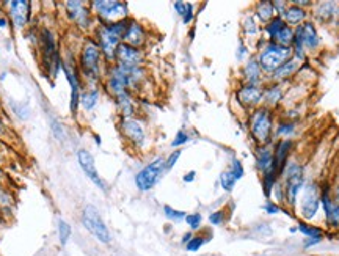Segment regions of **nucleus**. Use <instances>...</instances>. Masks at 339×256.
Segmentation results:
<instances>
[{
	"label": "nucleus",
	"instance_id": "1",
	"mask_svg": "<svg viewBox=\"0 0 339 256\" xmlns=\"http://www.w3.org/2000/svg\"><path fill=\"white\" fill-rule=\"evenodd\" d=\"M127 27H129L127 21H119V22H115V24H107V25H104L99 29L101 47L105 52L108 60L115 58L118 46H119V39L124 38Z\"/></svg>",
	"mask_w": 339,
	"mask_h": 256
},
{
	"label": "nucleus",
	"instance_id": "2",
	"mask_svg": "<svg viewBox=\"0 0 339 256\" xmlns=\"http://www.w3.org/2000/svg\"><path fill=\"white\" fill-rule=\"evenodd\" d=\"M84 225L98 240L104 242V244H108V242H110L112 237H110V233H108V228L102 222L98 211L91 205L85 206V209H84Z\"/></svg>",
	"mask_w": 339,
	"mask_h": 256
},
{
	"label": "nucleus",
	"instance_id": "3",
	"mask_svg": "<svg viewBox=\"0 0 339 256\" xmlns=\"http://www.w3.org/2000/svg\"><path fill=\"white\" fill-rule=\"evenodd\" d=\"M289 53H291V47L272 44L262 52L259 63L265 71H275L288 61Z\"/></svg>",
	"mask_w": 339,
	"mask_h": 256
},
{
	"label": "nucleus",
	"instance_id": "4",
	"mask_svg": "<svg viewBox=\"0 0 339 256\" xmlns=\"http://www.w3.org/2000/svg\"><path fill=\"white\" fill-rule=\"evenodd\" d=\"M165 170V160L164 159H157L153 164L146 165L135 178V184L140 188V190H149L156 185V182L159 181L160 174Z\"/></svg>",
	"mask_w": 339,
	"mask_h": 256
},
{
	"label": "nucleus",
	"instance_id": "5",
	"mask_svg": "<svg viewBox=\"0 0 339 256\" xmlns=\"http://www.w3.org/2000/svg\"><path fill=\"white\" fill-rule=\"evenodd\" d=\"M93 7L110 24L123 21V18H126L127 15V5L121 2H105V0H99V2H93Z\"/></svg>",
	"mask_w": 339,
	"mask_h": 256
},
{
	"label": "nucleus",
	"instance_id": "6",
	"mask_svg": "<svg viewBox=\"0 0 339 256\" xmlns=\"http://www.w3.org/2000/svg\"><path fill=\"white\" fill-rule=\"evenodd\" d=\"M251 129L253 134L257 140H267L270 136V131H272V116H270V112L262 109L257 110L251 119Z\"/></svg>",
	"mask_w": 339,
	"mask_h": 256
},
{
	"label": "nucleus",
	"instance_id": "7",
	"mask_svg": "<svg viewBox=\"0 0 339 256\" xmlns=\"http://www.w3.org/2000/svg\"><path fill=\"white\" fill-rule=\"evenodd\" d=\"M319 190L314 184H308L302 197V215L305 219H313L319 209Z\"/></svg>",
	"mask_w": 339,
	"mask_h": 256
},
{
	"label": "nucleus",
	"instance_id": "8",
	"mask_svg": "<svg viewBox=\"0 0 339 256\" xmlns=\"http://www.w3.org/2000/svg\"><path fill=\"white\" fill-rule=\"evenodd\" d=\"M302 187H303V170L297 164H291L288 168V179H286L288 201L291 205L295 203V197Z\"/></svg>",
	"mask_w": 339,
	"mask_h": 256
},
{
	"label": "nucleus",
	"instance_id": "9",
	"mask_svg": "<svg viewBox=\"0 0 339 256\" xmlns=\"http://www.w3.org/2000/svg\"><path fill=\"white\" fill-rule=\"evenodd\" d=\"M99 58H101L99 47L96 44H93V43L87 44L84 52H82V66H84V71L88 76H98Z\"/></svg>",
	"mask_w": 339,
	"mask_h": 256
},
{
	"label": "nucleus",
	"instance_id": "10",
	"mask_svg": "<svg viewBox=\"0 0 339 256\" xmlns=\"http://www.w3.org/2000/svg\"><path fill=\"white\" fill-rule=\"evenodd\" d=\"M77 159H79V164H80V167H82V170L85 171L87 176H88L94 184H96L99 188L105 190V184H104V181L99 178V174H98V171H96V167H94V159H93V156H91L87 150H80V151L77 153Z\"/></svg>",
	"mask_w": 339,
	"mask_h": 256
},
{
	"label": "nucleus",
	"instance_id": "11",
	"mask_svg": "<svg viewBox=\"0 0 339 256\" xmlns=\"http://www.w3.org/2000/svg\"><path fill=\"white\" fill-rule=\"evenodd\" d=\"M30 4L29 2H21V0H16V2H10V15H11V19L15 22L16 27H24L29 21V16H30Z\"/></svg>",
	"mask_w": 339,
	"mask_h": 256
},
{
	"label": "nucleus",
	"instance_id": "12",
	"mask_svg": "<svg viewBox=\"0 0 339 256\" xmlns=\"http://www.w3.org/2000/svg\"><path fill=\"white\" fill-rule=\"evenodd\" d=\"M116 57L119 58L121 65L126 66H137L142 60L139 49H135L129 44H119L116 50Z\"/></svg>",
	"mask_w": 339,
	"mask_h": 256
},
{
	"label": "nucleus",
	"instance_id": "13",
	"mask_svg": "<svg viewBox=\"0 0 339 256\" xmlns=\"http://www.w3.org/2000/svg\"><path fill=\"white\" fill-rule=\"evenodd\" d=\"M297 41H300L302 44H305L308 47H316L319 44L316 27L311 22L303 24L300 29H298V32H297Z\"/></svg>",
	"mask_w": 339,
	"mask_h": 256
},
{
	"label": "nucleus",
	"instance_id": "14",
	"mask_svg": "<svg viewBox=\"0 0 339 256\" xmlns=\"http://www.w3.org/2000/svg\"><path fill=\"white\" fill-rule=\"evenodd\" d=\"M66 5H67V11H70L73 21H76L79 25H82V27L88 25V21H90L88 10L84 8L82 2H67Z\"/></svg>",
	"mask_w": 339,
	"mask_h": 256
},
{
	"label": "nucleus",
	"instance_id": "15",
	"mask_svg": "<svg viewBox=\"0 0 339 256\" xmlns=\"http://www.w3.org/2000/svg\"><path fill=\"white\" fill-rule=\"evenodd\" d=\"M143 38H145V33H143L142 27L137 22H129V27L124 35V39L129 43V46H132V47L140 46L143 43Z\"/></svg>",
	"mask_w": 339,
	"mask_h": 256
},
{
	"label": "nucleus",
	"instance_id": "16",
	"mask_svg": "<svg viewBox=\"0 0 339 256\" xmlns=\"http://www.w3.org/2000/svg\"><path fill=\"white\" fill-rule=\"evenodd\" d=\"M123 129H124L127 137H130L137 145H142V142L145 139V134H143V129H142V126L137 123V121L126 119L123 123Z\"/></svg>",
	"mask_w": 339,
	"mask_h": 256
},
{
	"label": "nucleus",
	"instance_id": "17",
	"mask_svg": "<svg viewBox=\"0 0 339 256\" xmlns=\"http://www.w3.org/2000/svg\"><path fill=\"white\" fill-rule=\"evenodd\" d=\"M261 91L257 90L254 85H248L245 88H242L239 93V99L245 104V105H254L261 101Z\"/></svg>",
	"mask_w": 339,
	"mask_h": 256
},
{
	"label": "nucleus",
	"instance_id": "18",
	"mask_svg": "<svg viewBox=\"0 0 339 256\" xmlns=\"http://www.w3.org/2000/svg\"><path fill=\"white\" fill-rule=\"evenodd\" d=\"M66 71V76H67V80H70L71 84V104H70V109H71V113H76L77 112V105H79V82H77V77L74 73H71V70L64 68Z\"/></svg>",
	"mask_w": 339,
	"mask_h": 256
},
{
	"label": "nucleus",
	"instance_id": "19",
	"mask_svg": "<svg viewBox=\"0 0 339 256\" xmlns=\"http://www.w3.org/2000/svg\"><path fill=\"white\" fill-rule=\"evenodd\" d=\"M323 206H325V212H327V217L333 225H339V205H333L328 195H323L322 198Z\"/></svg>",
	"mask_w": 339,
	"mask_h": 256
},
{
	"label": "nucleus",
	"instance_id": "20",
	"mask_svg": "<svg viewBox=\"0 0 339 256\" xmlns=\"http://www.w3.org/2000/svg\"><path fill=\"white\" fill-rule=\"evenodd\" d=\"M275 39L283 47H289V44L292 43V39H294V32L289 29L288 25H284L283 29L278 32V35L275 36Z\"/></svg>",
	"mask_w": 339,
	"mask_h": 256
},
{
	"label": "nucleus",
	"instance_id": "21",
	"mask_svg": "<svg viewBox=\"0 0 339 256\" xmlns=\"http://www.w3.org/2000/svg\"><path fill=\"white\" fill-rule=\"evenodd\" d=\"M98 98H99L98 90H91V91L82 94V96H80V101H82V105L85 107V110H91L93 107L96 105Z\"/></svg>",
	"mask_w": 339,
	"mask_h": 256
},
{
	"label": "nucleus",
	"instance_id": "22",
	"mask_svg": "<svg viewBox=\"0 0 339 256\" xmlns=\"http://www.w3.org/2000/svg\"><path fill=\"white\" fill-rule=\"evenodd\" d=\"M303 18H305V11L298 7H291L286 11V21L289 24H298L300 21H303Z\"/></svg>",
	"mask_w": 339,
	"mask_h": 256
},
{
	"label": "nucleus",
	"instance_id": "23",
	"mask_svg": "<svg viewBox=\"0 0 339 256\" xmlns=\"http://www.w3.org/2000/svg\"><path fill=\"white\" fill-rule=\"evenodd\" d=\"M245 74L250 80V84H256L257 79H259V65H257V61H248L247 68H245Z\"/></svg>",
	"mask_w": 339,
	"mask_h": 256
},
{
	"label": "nucleus",
	"instance_id": "24",
	"mask_svg": "<svg viewBox=\"0 0 339 256\" xmlns=\"http://www.w3.org/2000/svg\"><path fill=\"white\" fill-rule=\"evenodd\" d=\"M291 150V142H283L280 146H278V151H277V159H275V165L274 167H278L281 165L284 160L288 157V151Z\"/></svg>",
	"mask_w": 339,
	"mask_h": 256
},
{
	"label": "nucleus",
	"instance_id": "25",
	"mask_svg": "<svg viewBox=\"0 0 339 256\" xmlns=\"http://www.w3.org/2000/svg\"><path fill=\"white\" fill-rule=\"evenodd\" d=\"M270 164H272V154H270L268 150H261L259 151V156H257V167L261 170L267 171Z\"/></svg>",
	"mask_w": 339,
	"mask_h": 256
},
{
	"label": "nucleus",
	"instance_id": "26",
	"mask_svg": "<svg viewBox=\"0 0 339 256\" xmlns=\"http://www.w3.org/2000/svg\"><path fill=\"white\" fill-rule=\"evenodd\" d=\"M71 236V226L67 225L64 220H58V237H60V244L61 245H66L67 239Z\"/></svg>",
	"mask_w": 339,
	"mask_h": 256
},
{
	"label": "nucleus",
	"instance_id": "27",
	"mask_svg": "<svg viewBox=\"0 0 339 256\" xmlns=\"http://www.w3.org/2000/svg\"><path fill=\"white\" fill-rule=\"evenodd\" d=\"M236 181H237V179L234 178V174H233L231 171H225V173H222V176H220L222 187L225 188V190H228V192H231L233 188H234Z\"/></svg>",
	"mask_w": 339,
	"mask_h": 256
},
{
	"label": "nucleus",
	"instance_id": "28",
	"mask_svg": "<svg viewBox=\"0 0 339 256\" xmlns=\"http://www.w3.org/2000/svg\"><path fill=\"white\" fill-rule=\"evenodd\" d=\"M272 15H274V8H272V4L268 2H264L259 5V8H257V16L261 18V21H268L272 19Z\"/></svg>",
	"mask_w": 339,
	"mask_h": 256
},
{
	"label": "nucleus",
	"instance_id": "29",
	"mask_svg": "<svg viewBox=\"0 0 339 256\" xmlns=\"http://www.w3.org/2000/svg\"><path fill=\"white\" fill-rule=\"evenodd\" d=\"M298 230H300L305 236L313 237V239H320V234H322L320 230L313 228V226H308V225H298Z\"/></svg>",
	"mask_w": 339,
	"mask_h": 256
},
{
	"label": "nucleus",
	"instance_id": "30",
	"mask_svg": "<svg viewBox=\"0 0 339 256\" xmlns=\"http://www.w3.org/2000/svg\"><path fill=\"white\" fill-rule=\"evenodd\" d=\"M284 25H286V24H284V22H283V21H281L280 18H277L275 21H272V22H270V24L267 25V32L270 33V36H272V38H275V36L278 35V32H280V30L283 29Z\"/></svg>",
	"mask_w": 339,
	"mask_h": 256
},
{
	"label": "nucleus",
	"instance_id": "31",
	"mask_svg": "<svg viewBox=\"0 0 339 256\" xmlns=\"http://www.w3.org/2000/svg\"><path fill=\"white\" fill-rule=\"evenodd\" d=\"M294 70H295V63H294V61H286V63H284V65L281 66V68H278V70H277L275 77H284V76H289Z\"/></svg>",
	"mask_w": 339,
	"mask_h": 256
},
{
	"label": "nucleus",
	"instance_id": "32",
	"mask_svg": "<svg viewBox=\"0 0 339 256\" xmlns=\"http://www.w3.org/2000/svg\"><path fill=\"white\" fill-rule=\"evenodd\" d=\"M164 211H165V215H167V217H168L170 220H181V219L185 217V212H182V211H176V209H173V208H170V206H165Z\"/></svg>",
	"mask_w": 339,
	"mask_h": 256
},
{
	"label": "nucleus",
	"instance_id": "33",
	"mask_svg": "<svg viewBox=\"0 0 339 256\" xmlns=\"http://www.w3.org/2000/svg\"><path fill=\"white\" fill-rule=\"evenodd\" d=\"M201 220H202L201 214H188V215H185V222H187L188 225H190V228H193V230L199 228Z\"/></svg>",
	"mask_w": 339,
	"mask_h": 256
},
{
	"label": "nucleus",
	"instance_id": "34",
	"mask_svg": "<svg viewBox=\"0 0 339 256\" xmlns=\"http://www.w3.org/2000/svg\"><path fill=\"white\" fill-rule=\"evenodd\" d=\"M205 242H206V240L202 239V237H192V240L188 242L185 248H187L188 251H198L202 245H205Z\"/></svg>",
	"mask_w": 339,
	"mask_h": 256
},
{
	"label": "nucleus",
	"instance_id": "35",
	"mask_svg": "<svg viewBox=\"0 0 339 256\" xmlns=\"http://www.w3.org/2000/svg\"><path fill=\"white\" fill-rule=\"evenodd\" d=\"M243 25H245V32H247V35H256V32H257V25H256V22H254L253 18H247L245 22H243Z\"/></svg>",
	"mask_w": 339,
	"mask_h": 256
},
{
	"label": "nucleus",
	"instance_id": "36",
	"mask_svg": "<svg viewBox=\"0 0 339 256\" xmlns=\"http://www.w3.org/2000/svg\"><path fill=\"white\" fill-rule=\"evenodd\" d=\"M231 173L234 174V178H236V179H240V178L243 176V167H242V164L239 162L237 159L233 160V171H231Z\"/></svg>",
	"mask_w": 339,
	"mask_h": 256
},
{
	"label": "nucleus",
	"instance_id": "37",
	"mask_svg": "<svg viewBox=\"0 0 339 256\" xmlns=\"http://www.w3.org/2000/svg\"><path fill=\"white\" fill-rule=\"evenodd\" d=\"M188 140V136L185 132H178L176 134V137H174V140H173V143H171V146H179V145H184L185 142Z\"/></svg>",
	"mask_w": 339,
	"mask_h": 256
},
{
	"label": "nucleus",
	"instance_id": "38",
	"mask_svg": "<svg viewBox=\"0 0 339 256\" xmlns=\"http://www.w3.org/2000/svg\"><path fill=\"white\" fill-rule=\"evenodd\" d=\"M209 222H211L212 225H220V223L223 222V212H222V211H217V212L211 214V215H209Z\"/></svg>",
	"mask_w": 339,
	"mask_h": 256
},
{
	"label": "nucleus",
	"instance_id": "39",
	"mask_svg": "<svg viewBox=\"0 0 339 256\" xmlns=\"http://www.w3.org/2000/svg\"><path fill=\"white\" fill-rule=\"evenodd\" d=\"M179 156H181V151L178 150V151H174L167 160H165V168H171L176 162H178V159H179Z\"/></svg>",
	"mask_w": 339,
	"mask_h": 256
},
{
	"label": "nucleus",
	"instance_id": "40",
	"mask_svg": "<svg viewBox=\"0 0 339 256\" xmlns=\"http://www.w3.org/2000/svg\"><path fill=\"white\" fill-rule=\"evenodd\" d=\"M265 98H267L268 101H272V102L278 101V99H280V90H278V88H272V90H268V91L265 93Z\"/></svg>",
	"mask_w": 339,
	"mask_h": 256
},
{
	"label": "nucleus",
	"instance_id": "41",
	"mask_svg": "<svg viewBox=\"0 0 339 256\" xmlns=\"http://www.w3.org/2000/svg\"><path fill=\"white\" fill-rule=\"evenodd\" d=\"M52 129H53V132H55V137L57 139H60V140L64 139V131H63L61 126H58L57 121H53V123H52Z\"/></svg>",
	"mask_w": 339,
	"mask_h": 256
},
{
	"label": "nucleus",
	"instance_id": "42",
	"mask_svg": "<svg viewBox=\"0 0 339 256\" xmlns=\"http://www.w3.org/2000/svg\"><path fill=\"white\" fill-rule=\"evenodd\" d=\"M182 18H184V22L185 24L192 21V18H193V7L190 4H187V8H185V13H184Z\"/></svg>",
	"mask_w": 339,
	"mask_h": 256
},
{
	"label": "nucleus",
	"instance_id": "43",
	"mask_svg": "<svg viewBox=\"0 0 339 256\" xmlns=\"http://www.w3.org/2000/svg\"><path fill=\"white\" fill-rule=\"evenodd\" d=\"M174 8H176V11L179 13V15L184 16L185 8H187V4H184V2H174Z\"/></svg>",
	"mask_w": 339,
	"mask_h": 256
},
{
	"label": "nucleus",
	"instance_id": "44",
	"mask_svg": "<svg viewBox=\"0 0 339 256\" xmlns=\"http://www.w3.org/2000/svg\"><path fill=\"white\" fill-rule=\"evenodd\" d=\"M265 211H267L268 214H278V212H280V208L275 206V205H267V206H265Z\"/></svg>",
	"mask_w": 339,
	"mask_h": 256
},
{
	"label": "nucleus",
	"instance_id": "45",
	"mask_svg": "<svg viewBox=\"0 0 339 256\" xmlns=\"http://www.w3.org/2000/svg\"><path fill=\"white\" fill-rule=\"evenodd\" d=\"M291 131H292V126H291V124L278 127V134H288V132H291Z\"/></svg>",
	"mask_w": 339,
	"mask_h": 256
},
{
	"label": "nucleus",
	"instance_id": "46",
	"mask_svg": "<svg viewBox=\"0 0 339 256\" xmlns=\"http://www.w3.org/2000/svg\"><path fill=\"white\" fill-rule=\"evenodd\" d=\"M193 179H195V171H190V173L185 174V176H184V181H185V182H192Z\"/></svg>",
	"mask_w": 339,
	"mask_h": 256
},
{
	"label": "nucleus",
	"instance_id": "47",
	"mask_svg": "<svg viewBox=\"0 0 339 256\" xmlns=\"http://www.w3.org/2000/svg\"><path fill=\"white\" fill-rule=\"evenodd\" d=\"M190 240H192V233H187V234L184 236L182 242H187V244H188V242H190Z\"/></svg>",
	"mask_w": 339,
	"mask_h": 256
},
{
	"label": "nucleus",
	"instance_id": "48",
	"mask_svg": "<svg viewBox=\"0 0 339 256\" xmlns=\"http://www.w3.org/2000/svg\"><path fill=\"white\" fill-rule=\"evenodd\" d=\"M5 25H7L5 19H0V27H5Z\"/></svg>",
	"mask_w": 339,
	"mask_h": 256
}]
</instances>
